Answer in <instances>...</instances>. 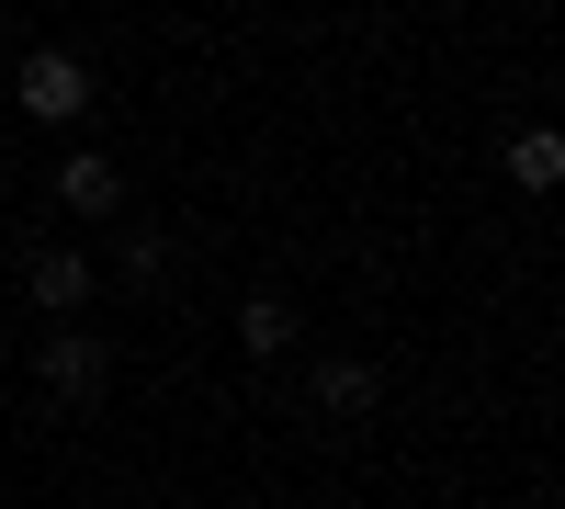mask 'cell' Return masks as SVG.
<instances>
[{"instance_id":"277c9868","label":"cell","mask_w":565,"mask_h":509,"mask_svg":"<svg viewBox=\"0 0 565 509\" xmlns=\"http://www.w3.org/2000/svg\"><path fill=\"white\" fill-rule=\"evenodd\" d=\"M57 204H68V215H114V204H125V170H114L103 148H68V159H57Z\"/></svg>"},{"instance_id":"6da1fadb","label":"cell","mask_w":565,"mask_h":509,"mask_svg":"<svg viewBox=\"0 0 565 509\" xmlns=\"http://www.w3.org/2000/svg\"><path fill=\"white\" fill-rule=\"evenodd\" d=\"M34 385L57 396V407H103L114 396V340H90V329H57L34 351Z\"/></svg>"},{"instance_id":"3957f363","label":"cell","mask_w":565,"mask_h":509,"mask_svg":"<svg viewBox=\"0 0 565 509\" xmlns=\"http://www.w3.org/2000/svg\"><path fill=\"white\" fill-rule=\"evenodd\" d=\"M317 407L328 420H373V407H385V374H373L362 351H328L317 362Z\"/></svg>"},{"instance_id":"8992f818","label":"cell","mask_w":565,"mask_h":509,"mask_svg":"<svg viewBox=\"0 0 565 509\" xmlns=\"http://www.w3.org/2000/svg\"><path fill=\"white\" fill-rule=\"evenodd\" d=\"M238 351H249V362H282V351H295V306H282V295H249V306H238Z\"/></svg>"},{"instance_id":"52a82bcc","label":"cell","mask_w":565,"mask_h":509,"mask_svg":"<svg viewBox=\"0 0 565 509\" xmlns=\"http://www.w3.org/2000/svg\"><path fill=\"white\" fill-rule=\"evenodd\" d=\"M509 181H521V193H554V181H565V136H554V125L509 136Z\"/></svg>"},{"instance_id":"5b68a950","label":"cell","mask_w":565,"mask_h":509,"mask_svg":"<svg viewBox=\"0 0 565 509\" xmlns=\"http://www.w3.org/2000/svg\"><path fill=\"white\" fill-rule=\"evenodd\" d=\"M23 295H34L45 317H79V295H90V261H79V250H23Z\"/></svg>"},{"instance_id":"7a4b0ae2","label":"cell","mask_w":565,"mask_h":509,"mask_svg":"<svg viewBox=\"0 0 565 509\" xmlns=\"http://www.w3.org/2000/svg\"><path fill=\"white\" fill-rule=\"evenodd\" d=\"M12 103H23L34 125H79V114H90V68L68 57V45H34V57L12 68Z\"/></svg>"}]
</instances>
